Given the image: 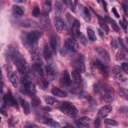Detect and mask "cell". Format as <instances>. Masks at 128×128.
<instances>
[{
	"label": "cell",
	"instance_id": "cell-1",
	"mask_svg": "<svg viewBox=\"0 0 128 128\" xmlns=\"http://www.w3.org/2000/svg\"><path fill=\"white\" fill-rule=\"evenodd\" d=\"M42 36V32L38 30L28 32H22L21 39L22 44L30 54L38 50V41Z\"/></svg>",
	"mask_w": 128,
	"mask_h": 128
},
{
	"label": "cell",
	"instance_id": "cell-2",
	"mask_svg": "<svg viewBox=\"0 0 128 128\" xmlns=\"http://www.w3.org/2000/svg\"><path fill=\"white\" fill-rule=\"evenodd\" d=\"M11 60L20 73L22 74L26 73L28 68V63L24 58L19 52V51L16 52L12 56Z\"/></svg>",
	"mask_w": 128,
	"mask_h": 128
},
{
	"label": "cell",
	"instance_id": "cell-3",
	"mask_svg": "<svg viewBox=\"0 0 128 128\" xmlns=\"http://www.w3.org/2000/svg\"><path fill=\"white\" fill-rule=\"evenodd\" d=\"M32 76L30 73H26L22 79V84L25 94L32 96L34 94L35 86L33 82Z\"/></svg>",
	"mask_w": 128,
	"mask_h": 128
},
{
	"label": "cell",
	"instance_id": "cell-4",
	"mask_svg": "<svg viewBox=\"0 0 128 128\" xmlns=\"http://www.w3.org/2000/svg\"><path fill=\"white\" fill-rule=\"evenodd\" d=\"M59 110L64 114L72 118H74L78 114V110L72 102H64L58 107Z\"/></svg>",
	"mask_w": 128,
	"mask_h": 128
},
{
	"label": "cell",
	"instance_id": "cell-5",
	"mask_svg": "<svg viewBox=\"0 0 128 128\" xmlns=\"http://www.w3.org/2000/svg\"><path fill=\"white\" fill-rule=\"evenodd\" d=\"M112 74L115 80L119 83L124 84L127 82L126 74L118 66H114L112 68Z\"/></svg>",
	"mask_w": 128,
	"mask_h": 128
},
{
	"label": "cell",
	"instance_id": "cell-6",
	"mask_svg": "<svg viewBox=\"0 0 128 128\" xmlns=\"http://www.w3.org/2000/svg\"><path fill=\"white\" fill-rule=\"evenodd\" d=\"M2 106L4 108L15 107L18 108V104L10 92L6 93L2 98Z\"/></svg>",
	"mask_w": 128,
	"mask_h": 128
},
{
	"label": "cell",
	"instance_id": "cell-7",
	"mask_svg": "<svg viewBox=\"0 0 128 128\" xmlns=\"http://www.w3.org/2000/svg\"><path fill=\"white\" fill-rule=\"evenodd\" d=\"M91 66L96 69L103 76H108V67L100 60L96 59L93 60L90 64Z\"/></svg>",
	"mask_w": 128,
	"mask_h": 128
},
{
	"label": "cell",
	"instance_id": "cell-8",
	"mask_svg": "<svg viewBox=\"0 0 128 128\" xmlns=\"http://www.w3.org/2000/svg\"><path fill=\"white\" fill-rule=\"evenodd\" d=\"M102 98L107 104H112L114 99V92L113 88L108 86H105L103 88Z\"/></svg>",
	"mask_w": 128,
	"mask_h": 128
},
{
	"label": "cell",
	"instance_id": "cell-9",
	"mask_svg": "<svg viewBox=\"0 0 128 128\" xmlns=\"http://www.w3.org/2000/svg\"><path fill=\"white\" fill-rule=\"evenodd\" d=\"M64 47L66 50L72 53H74L78 51L79 44L77 40L75 39L70 38L66 40Z\"/></svg>",
	"mask_w": 128,
	"mask_h": 128
},
{
	"label": "cell",
	"instance_id": "cell-10",
	"mask_svg": "<svg viewBox=\"0 0 128 128\" xmlns=\"http://www.w3.org/2000/svg\"><path fill=\"white\" fill-rule=\"evenodd\" d=\"M72 64L74 70L83 73L86 72V66L83 59L80 56L77 58L73 60L72 62Z\"/></svg>",
	"mask_w": 128,
	"mask_h": 128
},
{
	"label": "cell",
	"instance_id": "cell-11",
	"mask_svg": "<svg viewBox=\"0 0 128 128\" xmlns=\"http://www.w3.org/2000/svg\"><path fill=\"white\" fill-rule=\"evenodd\" d=\"M94 50L97 54L102 59L106 62H110V56L106 50L101 47H96Z\"/></svg>",
	"mask_w": 128,
	"mask_h": 128
},
{
	"label": "cell",
	"instance_id": "cell-12",
	"mask_svg": "<svg viewBox=\"0 0 128 128\" xmlns=\"http://www.w3.org/2000/svg\"><path fill=\"white\" fill-rule=\"evenodd\" d=\"M112 110V106L110 104H107L102 107L98 111V117L104 118H106L111 112Z\"/></svg>",
	"mask_w": 128,
	"mask_h": 128
},
{
	"label": "cell",
	"instance_id": "cell-13",
	"mask_svg": "<svg viewBox=\"0 0 128 128\" xmlns=\"http://www.w3.org/2000/svg\"><path fill=\"white\" fill-rule=\"evenodd\" d=\"M54 24L56 31L61 33L62 32L64 28V23L62 18L59 16H56L54 20Z\"/></svg>",
	"mask_w": 128,
	"mask_h": 128
},
{
	"label": "cell",
	"instance_id": "cell-14",
	"mask_svg": "<svg viewBox=\"0 0 128 128\" xmlns=\"http://www.w3.org/2000/svg\"><path fill=\"white\" fill-rule=\"evenodd\" d=\"M80 24L79 20L77 19H75L72 23V36L75 38H78L81 32L80 31Z\"/></svg>",
	"mask_w": 128,
	"mask_h": 128
},
{
	"label": "cell",
	"instance_id": "cell-15",
	"mask_svg": "<svg viewBox=\"0 0 128 128\" xmlns=\"http://www.w3.org/2000/svg\"><path fill=\"white\" fill-rule=\"evenodd\" d=\"M7 76L12 86L16 88L18 85L19 80L18 76L14 72L9 70L7 72Z\"/></svg>",
	"mask_w": 128,
	"mask_h": 128
},
{
	"label": "cell",
	"instance_id": "cell-16",
	"mask_svg": "<svg viewBox=\"0 0 128 128\" xmlns=\"http://www.w3.org/2000/svg\"><path fill=\"white\" fill-rule=\"evenodd\" d=\"M62 84L64 86L66 87H68L72 84V80L68 70H64L62 74V76L61 79Z\"/></svg>",
	"mask_w": 128,
	"mask_h": 128
},
{
	"label": "cell",
	"instance_id": "cell-17",
	"mask_svg": "<svg viewBox=\"0 0 128 128\" xmlns=\"http://www.w3.org/2000/svg\"><path fill=\"white\" fill-rule=\"evenodd\" d=\"M46 74L48 78L51 82L54 81L56 78V74L54 68L50 65L46 67Z\"/></svg>",
	"mask_w": 128,
	"mask_h": 128
},
{
	"label": "cell",
	"instance_id": "cell-18",
	"mask_svg": "<svg viewBox=\"0 0 128 128\" xmlns=\"http://www.w3.org/2000/svg\"><path fill=\"white\" fill-rule=\"evenodd\" d=\"M18 50V48L12 45L9 46L6 49L5 52V58L6 60H11L12 56Z\"/></svg>",
	"mask_w": 128,
	"mask_h": 128
},
{
	"label": "cell",
	"instance_id": "cell-19",
	"mask_svg": "<svg viewBox=\"0 0 128 128\" xmlns=\"http://www.w3.org/2000/svg\"><path fill=\"white\" fill-rule=\"evenodd\" d=\"M44 56L46 61L48 63H50L52 60V53L48 44H46L44 48Z\"/></svg>",
	"mask_w": 128,
	"mask_h": 128
},
{
	"label": "cell",
	"instance_id": "cell-20",
	"mask_svg": "<svg viewBox=\"0 0 128 128\" xmlns=\"http://www.w3.org/2000/svg\"><path fill=\"white\" fill-rule=\"evenodd\" d=\"M96 14L97 16L98 20V24H99L100 26L104 31L106 34L108 35L110 32V28H109L108 26V24L106 22L105 20H104V18L102 16H100V15H98Z\"/></svg>",
	"mask_w": 128,
	"mask_h": 128
},
{
	"label": "cell",
	"instance_id": "cell-21",
	"mask_svg": "<svg viewBox=\"0 0 128 128\" xmlns=\"http://www.w3.org/2000/svg\"><path fill=\"white\" fill-rule=\"evenodd\" d=\"M51 92L52 94L57 97L65 98L68 96V94L66 91L57 87H53L51 90Z\"/></svg>",
	"mask_w": 128,
	"mask_h": 128
},
{
	"label": "cell",
	"instance_id": "cell-22",
	"mask_svg": "<svg viewBox=\"0 0 128 128\" xmlns=\"http://www.w3.org/2000/svg\"><path fill=\"white\" fill-rule=\"evenodd\" d=\"M52 10V4L50 0L44 1L42 4V12L44 16H48Z\"/></svg>",
	"mask_w": 128,
	"mask_h": 128
},
{
	"label": "cell",
	"instance_id": "cell-23",
	"mask_svg": "<svg viewBox=\"0 0 128 128\" xmlns=\"http://www.w3.org/2000/svg\"><path fill=\"white\" fill-rule=\"evenodd\" d=\"M20 106L22 108L24 113L26 115L30 114L31 112V108L28 102L26 100L22 98H20Z\"/></svg>",
	"mask_w": 128,
	"mask_h": 128
},
{
	"label": "cell",
	"instance_id": "cell-24",
	"mask_svg": "<svg viewBox=\"0 0 128 128\" xmlns=\"http://www.w3.org/2000/svg\"><path fill=\"white\" fill-rule=\"evenodd\" d=\"M32 60L34 62L35 64L42 65V60L41 58L40 53L38 50L30 54Z\"/></svg>",
	"mask_w": 128,
	"mask_h": 128
},
{
	"label": "cell",
	"instance_id": "cell-25",
	"mask_svg": "<svg viewBox=\"0 0 128 128\" xmlns=\"http://www.w3.org/2000/svg\"><path fill=\"white\" fill-rule=\"evenodd\" d=\"M72 76L74 84L77 86L80 85L82 81V76L80 72L74 70L72 72Z\"/></svg>",
	"mask_w": 128,
	"mask_h": 128
},
{
	"label": "cell",
	"instance_id": "cell-26",
	"mask_svg": "<svg viewBox=\"0 0 128 128\" xmlns=\"http://www.w3.org/2000/svg\"><path fill=\"white\" fill-rule=\"evenodd\" d=\"M12 12L13 15L16 18L22 16L24 14V10L20 6L16 4H14L12 6Z\"/></svg>",
	"mask_w": 128,
	"mask_h": 128
},
{
	"label": "cell",
	"instance_id": "cell-27",
	"mask_svg": "<svg viewBox=\"0 0 128 128\" xmlns=\"http://www.w3.org/2000/svg\"><path fill=\"white\" fill-rule=\"evenodd\" d=\"M104 19H105L104 20L105 21H106L108 22H109L112 28L115 32H120V28H119L118 26V25L117 23L113 19H112L108 16H105Z\"/></svg>",
	"mask_w": 128,
	"mask_h": 128
},
{
	"label": "cell",
	"instance_id": "cell-28",
	"mask_svg": "<svg viewBox=\"0 0 128 128\" xmlns=\"http://www.w3.org/2000/svg\"><path fill=\"white\" fill-rule=\"evenodd\" d=\"M64 10V8L62 4L59 1H56L54 4V12L58 16L61 15Z\"/></svg>",
	"mask_w": 128,
	"mask_h": 128
},
{
	"label": "cell",
	"instance_id": "cell-29",
	"mask_svg": "<svg viewBox=\"0 0 128 128\" xmlns=\"http://www.w3.org/2000/svg\"><path fill=\"white\" fill-rule=\"evenodd\" d=\"M50 44L53 52L56 53L58 48V42L56 36L53 34L50 36Z\"/></svg>",
	"mask_w": 128,
	"mask_h": 128
},
{
	"label": "cell",
	"instance_id": "cell-30",
	"mask_svg": "<svg viewBox=\"0 0 128 128\" xmlns=\"http://www.w3.org/2000/svg\"><path fill=\"white\" fill-rule=\"evenodd\" d=\"M31 103L32 106L34 108H36L40 106L41 104V100L37 96H36L34 94L32 96Z\"/></svg>",
	"mask_w": 128,
	"mask_h": 128
},
{
	"label": "cell",
	"instance_id": "cell-31",
	"mask_svg": "<svg viewBox=\"0 0 128 128\" xmlns=\"http://www.w3.org/2000/svg\"><path fill=\"white\" fill-rule=\"evenodd\" d=\"M43 124L46 126H52V127H54V128H58V127L60 126V125L58 122L54 120L50 117L48 118L44 122Z\"/></svg>",
	"mask_w": 128,
	"mask_h": 128
},
{
	"label": "cell",
	"instance_id": "cell-32",
	"mask_svg": "<svg viewBox=\"0 0 128 128\" xmlns=\"http://www.w3.org/2000/svg\"><path fill=\"white\" fill-rule=\"evenodd\" d=\"M38 84L39 87L44 90H46L48 87V82L44 78H40V80H38Z\"/></svg>",
	"mask_w": 128,
	"mask_h": 128
},
{
	"label": "cell",
	"instance_id": "cell-33",
	"mask_svg": "<svg viewBox=\"0 0 128 128\" xmlns=\"http://www.w3.org/2000/svg\"><path fill=\"white\" fill-rule=\"evenodd\" d=\"M82 15L84 18L86 20V21L89 22L91 20V15L89 12L88 9L86 7H84L82 11Z\"/></svg>",
	"mask_w": 128,
	"mask_h": 128
},
{
	"label": "cell",
	"instance_id": "cell-34",
	"mask_svg": "<svg viewBox=\"0 0 128 128\" xmlns=\"http://www.w3.org/2000/svg\"><path fill=\"white\" fill-rule=\"evenodd\" d=\"M87 33L88 38L92 41H95L96 40V36L94 31L91 28H88Z\"/></svg>",
	"mask_w": 128,
	"mask_h": 128
},
{
	"label": "cell",
	"instance_id": "cell-35",
	"mask_svg": "<svg viewBox=\"0 0 128 128\" xmlns=\"http://www.w3.org/2000/svg\"><path fill=\"white\" fill-rule=\"evenodd\" d=\"M45 101L48 104L50 105H53L58 102V100L56 98L50 96H47L45 97Z\"/></svg>",
	"mask_w": 128,
	"mask_h": 128
},
{
	"label": "cell",
	"instance_id": "cell-36",
	"mask_svg": "<svg viewBox=\"0 0 128 128\" xmlns=\"http://www.w3.org/2000/svg\"><path fill=\"white\" fill-rule=\"evenodd\" d=\"M104 123L109 126H116L118 124V122L114 120H112L110 118H106L104 120Z\"/></svg>",
	"mask_w": 128,
	"mask_h": 128
},
{
	"label": "cell",
	"instance_id": "cell-37",
	"mask_svg": "<svg viewBox=\"0 0 128 128\" xmlns=\"http://www.w3.org/2000/svg\"><path fill=\"white\" fill-rule=\"evenodd\" d=\"M40 11L39 6H35L34 7L33 10H32V15L34 17L37 18L40 16Z\"/></svg>",
	"mask_w": 128,
	"mask_h": 128
},
{
	"label": "cell",
	"instance_id": "cell-38",
	"mask_svg": "<svg viewBox=\"0 0 128 128\" xmlns=\"http://www.w3.org/2000/svg\"><path fill=\"white\" fill-rule=\"evenodd\" d=\"M80 40V43L84 46H86L88 44V41L86 40V37L85 36L82 34V33H80V34L78 38Z\"/></svg>",
	"mask_w": 128,
	"mask_h": 128
},
{
	"label": "cell",
	"instance_id": "cell-39",
	"mask_svg": "<svg viewBox=\"0 0 128 128\" xmlns=\"http://www.w3.org/2000/svg\"><path fill=\"white\" fill-rule=\"evenodd\" d=\"M119 94L121 97L127 100L128 99V92L127 90L120 88L119 89Z\"/></svg>",
	"mask_w": 128,
	"mask_h": 128
},
{
	"label": "cell",
	"instance_id": "cell-40",
	"mask_svg": "<svg viewBox=\"0 0 128 128\" xmlns=\"http://www.w3.org/2000/svg\"><path fill=\"white\" fill-rule=\"evenodd\" d=\"M90 95L85 91L82 92L78 95V98L80 100H87L90 97Z\"/></svg>",
	"mask_w": 128,
	"mask_h": 128
},
{
	"label": "cell",
	"instance_id": "cell-41",
	"mask_svg": "<svg viewBox=\"0 0 128 128\" xmlns=\"http://www.w3.org/2000/svg\"><path fill=\"white\" fill-rule=\"evenodd\" d=\"M78 121L86 124H89L91 122V119L88 116H84L80 118L78 120Z\"/></svg>",
	"mask_w": 128,
	"mask_h": 128
},
{
	"label": "cell",
	"instance_id": "cell-42",
	"mask_svg": "<svg viewBox=\"0 0 128 128\" xmlns=\"http://www.w3.org/2000/svg\"><path fill=\"white\" fill-rule=\"evenodd\" d=\"M118 40L119 43H120V45L121 46L122 48L124 50H126V52H127V51H128V48H127V46H126V45L124 44V40H123V39H122V38L119 37V38H118Z\"/></svg>",
	"mask_w": 128,
	"mask_h": 128
},
{
	"label": "cell",
	"instance_id": "cell-43",
	"mask_svg": "<svg viewBox=\"0 0 128 128\" xmlns=\"http://www.w3.org/2000/svg\"><path fill=\"white\" fill-rule=\"evenodd\" d=\"M94 126L95 128H100L101 126L102 120L99 117H97V118L94 120Z\"/></svg>",
	"mask_w": 128,
	"mask_h": 128
},
{
	"label": "cell",
	"instance_id": "cell-44",
	"mask_svg": "<svg viewBox=\"0 0 128 128\" xmlns=\"http://www.w3.org/2000/svg\"><path fill=\"white\" fill-rule=\"evenodd\" d=\"M76 124L77 125V126L78 128H88L90 127L89 124H86L84 123H82L78 120L76 121Z\"/></svg>",
	"mask_w": 128,
	"mask_h": 128
},
{
	"label": "cell",
	"instance_id": "cell-45",
	"mask_svg": "<svg viewBox=\"0 0 128 128\" xmlns=\"http://www.w3.org/2000/svg\"><path fill=\"white\" fill-rule=\"evenodd\" d=\"M120 24L124 29L126 30L127 26H128V22H127V20L124 17V20L122 21H121V20L120 21Z\"/></svg>",
	"mask_w": 128,
	"mask_h": 128
},
{
	"label": "cell",
	"instance_id": "cell-46",
	"mask_svg": "<svg viewBox=\"0 0 128 128\" xmlns=\"http://www.w3.org/2000/svg\"><path fill=\"white\" fill-rule=\"evenodd\" d=\"M16 120L14 119V118H11L9 120H8V124L10 126L12 127H14V125L16 124Z\"/></svg>",
	"mask_w": 128,
	"mask_h": 128
},
{
	"label": "cell",
	"instance_id": "cell-47",
	"mask_svg": "<svg viewBox=\"0 0 128 128\" xmlns=\"http://www.w3.org/2000/svg\"><path fill=\"white\" fill-rule=\"evenodd\" d=\"M117 57L118 60H122L125 58L126 56L122 52H118V53L117 54Z\"/></svg>",
	"mask_w": 128,
	"mask_h": 128
},
{
	"label": "cell",
	"instance_id": "cell-48",
	"mask_svg": "<svg viewBox=\"0 0 128 128\" xmlns=\"http://www.w3.org/2000/svg\"><path fill=\"white\" fill-rule=\"evenodd\" d=\"M122 68L126 74H128V64L126 62H122Z\"/></svg>",
	"mask_w": 128,
	"mask_h": 128
},
{
	"label": "cell",
	"instance_id": "cell-49",
	"mask_svg": "<svg viewBox=\"0 0 128 128\" xmlns=\"http://www.w3.org/2000/svg\"><path fill=\"white\" fill-rule=\"evenodd\" d=\"M112 13L114 14L116 16V17L117 18H119L120 17V14H118L117 10L114 8H112Z\"/></svg>",
	"mask_w": 128,
	"mask_h": 128
},
{
	"label": "cell",
	"instance_id": "cell-50",
	"mask_svg": "<svg viewBox=\"0 0 128 128\" xmlns=\"http://www.w3.org/2000/svg\"><path fill=\"white\" fill-rule=\"evenodd\" d=\"M111 46L112 47L114 48H118V44L116 41V40L115 39H112L111 41Z\"/></svg>",
	"mask_w": 128,
	"mask_h": 128
},
{
	"label": "cell",
	"instance_id": "cell-51",
	"mask_svg": "<svg viewBox=\"0 0 128 128\" xmlns=\"http://www.w3.org/2000/svg\"><path fill=\"white\" fill-rule=\"evenodd\" d=\"M122 9H123V10L124 12L125 15L126 16H127V15H128V6H127V5L126 4H125L124 3L122 4Z\"/></svg>",
	"mask_w": 128,
	"mask_h": 128
},
{
	"label": "cell",
	"instance_id": "cell-52",
	"mask_svg": "<svg viewBox=\"0 0 128 128\" xmlns=\"http://www.w3.org/2000/svg\"><path fill=\"white\" fill-rule=\"evenodd\" d=\"M24 128H36L38 127L36 125L34 124H30V123H28L27 124H26V126H24Z\"/></svg>",
	"mask_w": 128,
	"mask_h": 128
},
{
	"label": "cell",
	"instance_id": "cell-53",
	"mask_svg": "<svg viewBox=\"0 0 128 128\" xmlns=\"http://www.w3.org/2000/svg\"><path fill=\"white\" fill-rule=\"evenodd\" d=\"M101 2H102V6H103V8H104V10L105 12H106L107 11V6H108V4H107V3L106 1L104 0H102Z\"/></svg>",
	"mask_w": 128,
	"mask_h": 128
},
{
	"label": "cell",
	"instance_id": "cell-54",
	"mask_svg": "<svg viewBox=\"0 0 128 128\" xmlns=\"http://www.w3.org/2000/svg\"><path fill=\"white\" fill-rule=\"evenodd\" d=\"M0 112H1V114H3L4 116H8V113L6 112L4 110V109L2 108H0Z\"/></svg>",
	"mask_w": 128,
	"mask_h": 128
},
{
	"label": "cell",
	"instance_id": "cell-55",
	"mask_svg": "<svg viewBox=\"0 0 128 128\" xmlns=\"http://www.w3.org/2000/svg\"><path fill=\"white\" fill-rule=\"evenodd\" d=\"M98 34L99 35L102 37H104V32L102 31V30L101 29H100V28H98Z\"/></svg>",
	"mask_w": 128,
	"mask_h": 128
},
{
	"label": "cell",
	"instance_id": "cell-56",
	"mask_svg": "<svg viewBox=\"0 0 128 128\" xmlns=\"http://www.w3.org/2000/svg\"><path fill=\"white\" fill-rule=\"evenodd\" d=\"M43 110H44L46 111V112H49V111H50V110H51L50 108L49 107V106H45V107L44 108Z\"/></svg>",
	"mask_w": 128,
	"mask_h": 128
},
{
	"label": "cell",
	"instance_id": "cell-57",
	"mask_svg": "<svg viewBox=\"0 0 128 128\" xmlns=\"http://www.w3.org/2000/svg\"><path fill=\"white\" fill-rule=\"evenodd\" d=\"M2 88H3V84H2V82H1V91H0L1 94H2V92H3Z\"/></svg>",
	"mask_w": 128,
	"mask_h": 128
},
{
	"label": "cell",
	"instance_id": "cell-58",
	"mask_svg": "<svg viewBox=\"0 0 128 128\" xmlns=\"http://www.w3.org/2000/svg\"><path fill=\"white\" fill-rule=\"evenodd\" d=\"M14 2H17V3H22V2H23V1L21 0H14Z\"/></svg>",
	"mask_w": 128,
	"mask_h": 128
},
{
	"label": "cell",
	"instance_id": "cell-59",
	"mask_svg": "<svg viewBox=\"0 0 128 128\" xmlns=\"http://www.w3.org/2000/svg\"><path fill=\"white\" fill-rule=\"evenodd\" d=\"M64 127H71V128H72V127H74V126H70V125H68V126H64Z\"/></svg>",
	"mask_w": 128,
	"mask_h": 128
}]
</instances>
